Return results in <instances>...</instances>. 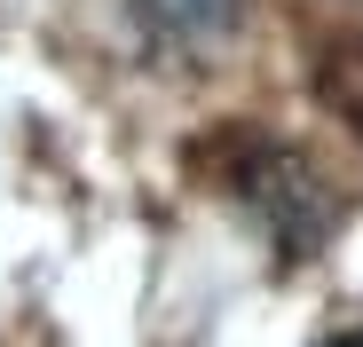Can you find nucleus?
<instances>
[{
    "label": "nucleus",
    "instance_id": "1",
    "mask_svg": "<svg viewBox=\"0 0 363 347\" xmlns=\"http://www.w3.org/2000/svg\"><path fill=\"white\" fill-rule=\"evenodd\" d=\"M127 8V32H143L150 47L166 55H206L221 40L245 32V8L253 0H118Z\"/></svg>",
    "mask_w": 363,
    "mask_h": 347
},
{
    "label": "nucleus",
    "instance_id": "2",
    "mask_svg": "<svg viewBox=\"0 0 363 347\" xmlns=\"http://www.w3.org/2000/svg\"><path fill=\"white\" fill-rule=\"evenodd\" d=\"M245 190H253V205L277 221V245H284V253H308L324 229H332V198L316 190V174L300 166V158H284V150L269 158V174H253Z\"/></svg>",
    "mask_w": 363,
    "mask_h": 347
},
{
    "label": "nucleus",
    "instance_id": "3",
    "mask_svg": "<svg viewBox=\"0 0 363 347\" xmlns=\"http://www.w3.org/2000/svg\"><path fill=\"white\" fill-rule=\"evenodd\" d=\"M324 347H363V331H347V339H324Z\"/></svg>",
    "mask_w": 363,
    "mask_h": 347
}]
</instances>
